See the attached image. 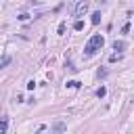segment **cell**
Returning a JSON list of instances; mask_svg holds the SVG:
<instances>
[{
	"label": "cell",
	"mask_w": 134,
	"mask_h": 134,
	"mask_svg": "<svg viewBox=\"0 0 134 134\" xmlns=\"http://www.w3.org/2000/svg\"><path fill=\"white\" fill-rule=\"evenodd\" d=\"M103 44H105V38H103L100 34L92 36V38H90V42L84 46V52H86V57H92L96 50H100V48H103Z\"/></svg>",
	"instance_id": "obj_1"
},
{
	"label": "cell",
	"mask_w": 134,
	"mask_h": 134,
	"mask_svg": "<svg viewBox=\"0 0 134 134\" xmlns=\"http://www.w3.org/2000/svg\"><path fill=\"white\" fill-rule=\"evenodd\" d=\"M86 10H88V2H86V0H80V2L75 4V17H84Z\"/></svg>",
	"instance_id": "obj_2"
},
{
	"label": "cell",
	"mask_w": 134,
	"mask_h": 134,
	"mask_svg": "<svg viewBox=\"0 0 134 134\" xmlns=\"http://www.w3.org/2000/svg\"><path fill=\"white\" fill-rule=\"evenodd\" d=\"M124 48H126V42H124V40H115V42H113V50H117V52H121Z\"/></svg>",
	"instance_id": "obj_3"
},
{
	"label": "cell",
	"mask_w": 134,
	"mask_h": 134,
	"mask_svg": "<svg viewBox=\"0 0 134 134\" xmlns=\"http://www.w3.org/2000/svg\"><path fill=\"white\" fill-rule=\"evenodd\" d=\"M90 21H92L94 25H98V23H100V13H98V10H96V13H92V17H90Z\"/></svg>",
	"instance_id": "obj_4"
},
{
	"label": "cell",
	"mask_w": 134,
	"mask_h": 134,
	"mask_svg": "<svg viewBox=\"0 0 134 134\" xmlns=\"http://www.w3.org/2000/svg\"><path fill=\"white\" fill-rule=\"evenodd\" d=\"M73 29H75V31H82V29H84V21H82V19H77V21L73 23Z\"/></svg>",
	"instance_id": "obj_5"
},
{
	"label": "cell",
	"mask_w": 134,
	"mask_h": 134,
	"mask_svg": "<svg viewBox=\"0 0 134 134\" xmlns=\"http://www.w3.org/2000/svg\"><path fill=\"white\" fill-rule=\"evenodd\" d=\"M80 86H82V84H80L77 80H69V82H67V88H80Z\"/></svg>",
	"instance_id": "obj_6"
},
{
	"label": "cell",
	"mask_w": 134,
	"mask_h": 134,
	"mask_svg": "<svg viewBox=\"0 0 134 134\" xmlns=\"http://www.w3.org/2000/svg\"><path fill=\"white\" fill-rule=\"evenodd\" d=\"M105 94H107V88H105V86H100V88L96 90V96H98V98H103Z\"/></svg>",
	"instance_id": "obj_7"
},
{
	"label": "cell",
	"mask_w": 134,
	"mask_h": 134,
	"mask_svg": "<svg viewBox=\"0 0 134 134\" xmlns=\"http://www.w3.org/2000/svg\"><path fill=\"white\" fill-rule=\"evenodd\" d=\"M8 63H10V57H2L0 59V67H6Z\"/></svg>",
	"instance_id": "obj_8"
},
{
	"label": "cell",
	"mask_w": 134,
	"mask_h": 134,
	"mask_svg": "<svg viewBox=\"0 0 134 134\" xmlns=\"http://www.w3.org/2000/svg\"><path fill=\"white\" fill-rule=\"evenodd\" d=\"M6 126H8V121H6V117H4V119L0 121V134H2V132H6Z\"/></svg>",
	"instance_id": "obj_9"
},
{
	"label": "cell",
	"mask_w": 134,
	"mask_h": 134,
	"mask_svg": "<svg viewBox=\"0 0 134 134\" xmlns=\"http://www.w3.org/2000/svg\"><path fill=\"white\" fill-rule=\"evenodd\" d=\"M119 59H121V54H117V52H115V54H111V57H109V63H115V61H119Z\"/></svg>",
	"instance_id": "obj_10"
},
{
	"label": "cell",
	"mask_w": 134,
	"mask_h": 134,
	"mask_svg": "<svg viewBox=\"0 0 134 134\" xmlns=\"http://www.w3.org/2000/svg\"><path fill=\"white\" fill-rule=\"evenodd\" d=\"M57 31H59V34H61V36H63V34H65V21H61V23H59V29H57Z\"/></svg>",
	"instance_id": "obj_11"
},
{
	"label": "cell",
	"mask_w": 134,
	"mask_h": 134,
	"mask_svg": "<svg viewBox=\"0 0 134 134\" xmlns=\"http://www.w3.org/2000/svg\"><path fill=\"white\" fill-rule=\"evenodd\" d=\"M27 19H29V15H27V13H23V15H19V21H27Z\"/></svg>",
	"instance_id": "obj_12"
},
{
	"label": "cell",
	"mask_w": 134,
	"mask_h": 134,
	"mask_svg": "<svg viewBox=\"0 0 134 134\" xmlns=\"http://www.w3.org/2000/svg\"><path fill=\"white\" fill-rule=\"evenodd\" d=\"M128 31H130V23H126V25L121 27V34H128Z\"/></svg>",
	"instance_id": "obj_13"
},
{
	"label": "cell",
	"mask_w": 134,
	"mask_h": 134,
	"mask_svg": "<svg viewBox=\"0 0 134 134\" xmlns=\"http://www.w3.org/2000/svg\"><path fill=\"white\" fill-rule=\"evenodd\" d=\"M27 88H29V90H34V88H36V82H34V80H31V82H27Z\"/></svg>",
	"instance_id": "obj_14"
}]
</instances>
